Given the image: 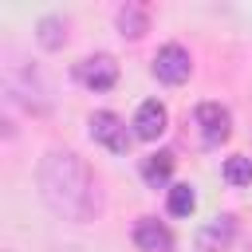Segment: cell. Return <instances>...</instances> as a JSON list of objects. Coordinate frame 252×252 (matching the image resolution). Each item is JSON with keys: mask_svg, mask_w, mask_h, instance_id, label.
Listing matches in <instances>:
<instances>
[{"mask_svg": "<svg viewBox=\"0 0 252 252\" xmlns=\"http://www.w3.org/2000/svg\"><path fill=\"white\" fill-rule=\"evenodd\" d=\"M35 185H39V197L43 205L63 217V220H91L98 213V193H94V173L91 165L71 154V150H47L39 169H35Z\"/></svg>", "mask_w": 252, "mask_h": 252, "instance_id": "obj_1", "label": "cell"}, {"mask_svg": "<svg viewBox=\"0 0 252 252\" xmlns=\"http://www.w3.org/2000/svg\"><path fill=\"white\" fill-rule=\"evenodd\" d=\"M0 94L8 102L24 106L28 114H47L51 110V87H47V79L16 47H0Z\"/></svg>", "mask_w": 252, "mask_h": 252, "instance_id": "obj_2", "label": "cell"}, {"mask_svg": "<svg viewBox=\"0 0 252 252\" xmlns=\"http://www.w3.org/2000/svg\"><path fill=\"white\" fill-rule=\"evenodd\" d=\"M193 122H197L205 146H220V142H228V134H232V114H228V106H220V102H201V106L193 110Z\"/></svg>", "mask_w": 252, "mask_h": 252, "instance_id": "obj_3", "label": "cell"}, {"mask_svg": "<svg viewBox=\"0 0 252 252\" xmlns=\"http://www.w3.org/2000/svg\"><path fill=\"white\" fill-rule=\"evenodd\" d=\"M91 138L102 142L106 150L114 154H126L130 150V134H126V122L114 114V110H94L91 114Z\"/></svg>", "mask_w": 252, "mask_h": 252, "instance_id": "obj_4", "label": "cell"}, {"mask_svg": "<svg viewBox=\"0 0 252 252\" xmlns=\"http://www.w3.org/2000/svg\"><path fill=\"white\" fill-rule=\"evenodd\" d=\"M189 71H193V59H189V51L181 47V43H165L158 55H154V75L161 79V83H185L189 79Z\"/></svg>", "mask_w": 252, "mask_h": 252, "instance_id": "obj_5", "label": "cell"}, {"mask_svg": "<svg viewBox=\"0 0 252 252\" xmlns=\"http://www.w3.org/2000/svg\"><path fill=\"white\" fill-rule=\"evenodd\" d=\"M75 75H79V83L83 87H91V91H110L114 83H118V63H114V55H87L79 67H75Z\"/></svg>", "mask_w": 252, "mask_h": 252, "instance_id": "obj_6", "label": "cell"}, {"mask_svg": "<svg viewBox=\"0 0 252 252\" xmlns=\"http://www.w3.org/2000/svg\"><path fill=\"white\" fill-rule=\"evenodd\" d=\"M165 126H169V110H165L158 98H150V102L138 106V114H134V134H138V138L154 142V138L165 134Z\"/></svg>", "mask_w": 252, "mask_h": 252, "instance_id": "obj_7", "label": "cell"}, {"mask_svg": "<svg viewBox=\"0 0 252 252\" xmlns=\"http://www.w3.org/2000/svg\"><path fill=\"white\" fill-rule=\"evenodd\" d=\"M236 236V220L232 217H217L209 224L197 228V252H224Z\"/></svg>", "mask_w": 252, "mask_h": 252, "instance_id": "obj_8", "label": "cell"}, {"mask_svg": "<svg viewBox=\"0 0 252 252\" xmlns=\"http://www.w3.org/2000/svg\"><path fill=\"white\" fill-rule=\"evenodd\" d=\"M134 244H138L142 252H169V248H173V232H169L161 220L142 217V220L134 224Z\"/></svg>", "mask_w": 252, "mask_h": 252, "instance_id": "obj_9", "label": "cell"}, {"mask_svg": "<svg viewBox=\"0 0 252 252\" xmlns=\"http://www.w3.org/2000/svg\"><path fill=\"white\" fill-rule=\"evenodd\" d=\"M118 32L130 35V39H142L150 32V4H138V0H126L118 8Z\"/></svg>", "mask_w": 252, "mask_h": 252, "instance_id": "obj_10", "label": "cell"}, {"mask_svg": "<svg viewBox=\"0 0 252 252\" xmlns=\"http://www.w3.org/2000/svg\"><path fill=\"white\" fill-rule=\"evenodd\" d=\"M35 39H39V47H47V51H59V47L67 43V20H63L59 12L43 16V20L35 24Z\"/></svg>", "mask_w": 252, "mask_h": 252, "instance_id": "obj_11", "label": "cell"}, {"mask_svg": "<svg viewBox=\"0 0 252 252\" xmlns=\"http://www.w3.org/2000/svg\"><path fill=\"white\" fill-rule=\"evenodd\" d=\"M169 173H173V154H169V150L150 154V158L142 161V181H146L150 189H161V185L169 181Z\"/></svg>", "mask_w": 252, "mask_h": 252, "instance_id": "obj_12", "label": "cell"}, {"mask_svg": "<svg viewBox=\"0 0 252 252\" xmlns=\"http://www.w3.org/2000/svg\"><path fill=\"white\" fill-rule=\"evenodd\" d=\"M193 209H197L193 185H173V189H169V213H173V217H189Z\"/></svg>", "mask_w": 252, "mask_h": 252, "instance_id": "obj_13", "label": "cell"}, {"mask_svg": "<svg viewBox=\"0 0 252 252\" xmlns=\"http://www.w3.org/2000/svg\"><path fill=\"white\" fill-rule=\"evenodd\" d=\"M224 181H228V185H248V181H252V158H244V154L228 158V161H224Z\"/></svg>", "mask_w": 252, "mask_h": 252, "instance_id": "obj_14", "label": "cell"}, {"mask_svg": "<svg viewBox=\"0 0 252 252\" xmlns=\"http://www.w3.org/2000/svg\"><path fill=\"white\" fill-rule=\"evenodd\" d=\"M12 134H16V126H12V122L0 114V142H4V138H12Z\"/></svg>", "mask_w": 252, "mask_h": 252, "instance_id": "obj_15", "label": "cell"}, {"mask_svg": "<svg viewBox=\"0 0 252 252\" xmlns=\"http://www.w3.org/2000/svg\"><path fill=\"white\" fill-rule=\"evenodd\" d=\"M55 252H79V248H55Z\"/></svg>", "mask_w": 252, "mask_h": 252, "instance_id": "obj_16", "label": "cell"}]
</instances>
